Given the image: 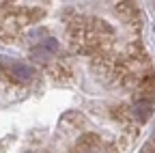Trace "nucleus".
Here are the masks:
<instances>
[{
    "instance_id": "3",
    "label": "nucleus",
    "mask_w": 155,
    "mask_h": 153,
    "mask_svg": "<svg viewBox=\"0 0 155 153\" xmlns=\"http://www.w3.org/2000/svg\"><path fill=\"white\" fill-rule=\"evenodd\" d=\"M151 11H153V13H155V2H151Z\"/></svg>"
},
{
    "instance_id": "2",
    "label": "nucleus",
    "mask_w": 155,
    "mask_h": 153,
    "mask_svg": "<svg viewBox=\"0 0 155 153\" xmlns=\"http://www.w3.org/2000/svg\"><path fill=\"white\" fill-rule=\"evenodd\" d=\"M134 153H155V121L151 123V127L144 134V140L138 145V149Z\"/></svg>"
},
{
    "instance_id": "1",
    "label": "nucleus",
    "mask_w": 155,
    "mask_h": 153,
    "mask_svg": "<svg viewBox=\"0 0 155 153\" xmlns=\"http://www.w3.org/2000/svg\"><path fill=\"white\" fill-rule=\"evenodd\" d=\"M0 153H129L155 121L138 2H0Z\"/></svg>"
}]
</instances>
